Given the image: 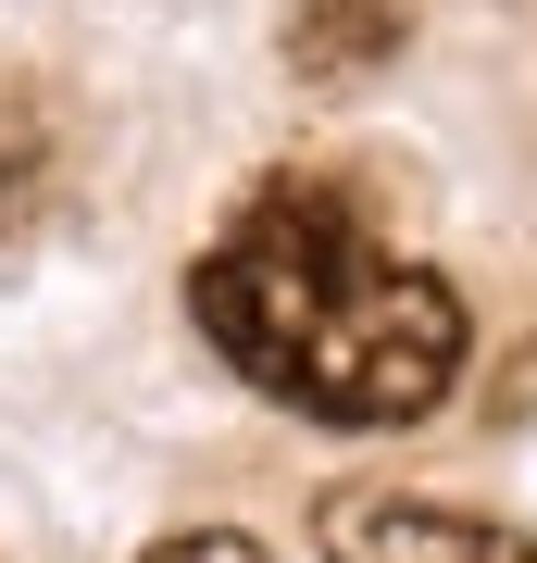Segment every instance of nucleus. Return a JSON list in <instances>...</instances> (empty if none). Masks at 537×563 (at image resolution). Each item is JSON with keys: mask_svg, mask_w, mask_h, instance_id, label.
<instances>
[{"mask_svg": "<svg viewBox=\"0 0 537 563\" xmlns=\"http://www.w3.org/2000/svg\"><path fill=\"white\" fill-rule=\"evenodd\" d=\"M38 213V151H0V225Z\"/></svg>", "mask_w": 537, "mask_h": 563, "instance_id": "5", "label": "nucleus"}, {"mask_svg": "<svg viewBox=\"0 0 537 563\" xmlns=\"http://www.w3.org/2000/svg\"><path fill=\"white\" fill-rule=\"evenodd\" d=\"M150 563H262V551L238 539V526H188V539H163Z\"/></svg>", "mask_w": 537, "mask_h": 563, "instance_id": "4", "label": "nucleus"}, {"mask_svg": "<svg viewBox=\"0 0 537 563\" xmlns=\"http://www.w3.org/2000/svg\"><path fill=\"white\" fill-rule=\"evenodd\" d=\"M325 563H537L525 526L413 501V488H338L325 501Z\"/></svg>", "mask_w": 537, "mask_h": 563, "instance_id": "2", "label": "nucleus"}, {"mask_svg": "<svg viewBox=\"0 0 537 563\" xmlns=\"http://www.w3.org/2000/svg\"><path fill=\"white\" fill-rule=\"evenodd\" d=\"M200 339H213L262 401L313 426H413L462 376V301L450 276L400 263L338 188H250L238 225L188 276Z\"/></svg>", "mask_w": 537, "mask_h": 563, "instance_id": "1", "label": "nucleus"}, {"mask_svg": "<svg viewBox=\"0 0 537 563\" xmlns=\"http://www.w3.org/2000/svg\"><path fill=\"white\" fill-rule=\"evenodd\" d=\"M400 38H413V25H400V0H300V13H288V63H300L313 88H362V76H388Z\"/></svg>", "mask_w": 537, "mask_h": 563, "instance_id": "3", "label": "nucleus"}]
</instances>
